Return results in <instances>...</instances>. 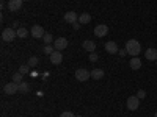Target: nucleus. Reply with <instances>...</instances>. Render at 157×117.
I'll use <instances>...</instances> for the list:
<instances>
[{
  "instance_id": "nucleus-1",
  "label": "nucleus",
  "mask_w": 157,
  "mask_h": 117,
  "mask_svg": "<svg viewBox=\"0 0 157 117\" xmlns=\"http://www.w3.org/2000/svg\"><path fill=\"white\" fill-rule=\"evenodd\" d=\"M126 50L130 56H138L141 53V45L137 39H129L127 44H126Z\"/></svg>"
},
{
  "instance_id": "nucleus-2",
  "label": "nucleus",
  "mask_w": 157,
  "mask_h": 117,
  "mask_svg": "<svg viewBox=\"0 0 157 117\" xmlns=\"http://www.w3.org/2000/svg\"><path fill=\"white\" fill-rule=\"evenodd\" d=\"M17 37V31L14 28H5L2 31V41L3 42H11Z\"/></svg>"
},
{
  "instance_id": "nucleus-3",
  "label": "nucleus",
  "mask_w": 157,
  "mask_h": 117,
  "mask_svg": "<svg viewBox=\"0 0 157 117\" xmlns=\"http://www.w3.org/2000/svg\"><path fill=\"white\" fill-rule=\"evenodd\" d=\"M3 92L8 94V95H14L16 92H19V83H14V81L6 83L3 86Z\"/></svg>"
},
{
  "instance_id": "nucleus-4",
  "label": "nucleus",
  "mask_w": 157,
  "mask_h": 117,
  "mask_svg": "<svg viewBox=\"0 0 157 117\" xmlns=\"http://www.w3.org/2000/svg\"><path fill=\"white\" fill-rule=\"evenodd\" d=\"M140 106V98L137 95H130L127 98V109L129 111H137Z\"/></svg>"
},
{
  "instance_id": "nucleus-5",
  "label": "nucleus",
  "mask_w": 157,
  "mask_h": 117,
  "mask_svg": "<svg viewBox=\"0 0 157 117\" xmlns=\"http://www.w3.org/2000/svg\"><path fill=\"white\" fill-rule=\"evenodd\" d=\"M75 78L78 81H86L91 78V72L86 70V69H77L75 70Z\"/></svg>"
},
{
  "instance_id": "nucleus-6",
  "label": "nucleus",
  "mask_w": 157,
  "mask_h": 117,
  "mask_svg": "<svg viewBox=\"0 0 157 117\" xmlns=\"http://www.w3.org/2000/svg\"><path fill=\"white\" fill-rule=\"evenodd\" d=\"M32 36L35 37V39H43V36L46 34V31H44V28L41 27V25H33V28H32Z\"/></svg>"
},
{
  "instance_id": "nucleus-7",
  "label": "nucleus",
  "mask_w": 157,
  "mask_h": 117,
  "mask_svg": "<svg viewBox=\"0 0 157 117\" xmlns=\"http://www.w3.org/2000/svg\"><path fill=\"white\" fill-rule=\"evenodd\" d=\"M54 47H55V50H58V51L64 50V48L68 47V39H66V37H58V39H55V41H54Z\"/></svg>"
},
{
  "instance_id": "nucleus-8",
  "label": "nucleus",
  "mask_w": 157,
  "mask_h": 117,
  "mask_svg": "<svg viewBox=\"0 0 157 117\" xmlns=\"http://www.w3.org/2000/svg\"><path fill=\"white\" fill-rule=\"evenodd\" d=\"M107 33H109V27H107V25H104V23L98 25V27L94 28V36H98V37H104Z\"/></svg>"
},
{
  "instance_id": "nucleus-9",
  "label": "nucleus",
  "mask_w": 157,
  "mask_h": 117,
  "mask_svg": "<svg viewBox=\"0 0 157 117\" xmlns=\"http://www.w3.org/2000/svg\"><path fill=\"white\" fill-rule=\"evenodd\" d=\"M49 58H50V62L55 64V66L57 64H61V61H63V55H61V51H58V50H55Z\"/></svg>"
},
{
  "instance_id": "nucleus-10",
  "label": "nucleus",
  "mask_w": 157,
  "mask_h": 117,
  "mask_svg": "<svg viewBox=\"0 0 157 117\" xmlns=\"http://www.w3.org/2000/svg\"><path fill=\"white\" fill-rule=\"evenodd\" d=\"M64 20H66L68 23H74L78 20V16H77V12L75 11H68V12H64Z\"/></svg>"
},
{
  "instance_id": "nucleus-11",
  "label": "nucleus",
  "mask_w": 157,
  "mask_h": 117,
  "mask_svg": "<svg viewBox=\"0 0 157 117\" xmlns=\"http://www.w3.org/2000/svg\"><path fill=\"white\" fill-rule=\"evenodd\" d=\"M118 45H116V42H113V41H109V42H105V51L107 53H110V55H115V53H118Z\"/></svg>"
},
{
  "instance_id": "nucleus-12",
  "label": "nucleus",
  "mask_w": 157,
  "mask_h": 117,
  "mask_svg": "<svg viewBox=\"0 0 157 117\" xmlns=\"http://www.w3.org/2000/svg\"><path fill=\"white\" fill-rule=\"evenodd\" d=\"M22 2L24 0H10L8 2V9L10 11H17L22 8Z\"/></svg>"
},
{
  "instance_id": "nucleus-13",
  "label": "nucleus",
  "mask_w": 157,
  "mask_h": 117,
  "mask_svg": "<svg viewBox=\"0 0 157 117\" xmlns=\"http://www.w3.org/2000/svg\"><path fill=\"white\" fill-rule=\"evenodd\" d=\"M129 66L132 70H138L141 67V59L138 56H132V59H129Z\"/></svg>"
},
{
  "instance_id": "nucleus-14",
  "label": "nucleus",
  "mask_w": 157,
  "mask_h": 117,
  "mask_svg": "<svg viewBox=\"0 0 157 117\" xmlns=\"http://www.w3.org/2000/svg\"><path fill=\"white\" fill-rule=\"evenodd\" d=\"M145 56H146L148 61H157V48H154V47L148 48L146 53H145Z\"/></svg>"
},
{
  "instance_id": "nucleus-15",
  "label": "nucleus",
  "mask_w": 157,
  "mask_h": 117,
  "mask_svg": "<svg viewBox=\"0 0 157 117\" xmlns=\"http://www.w3.org/2000/svg\"><path fill=\"white\" fill-rule=\"evenodd\" d=\"M82 47L85 48V51H90V53H93V51H96V44L93 41H83Z\"/></svg>"
},
{
  "instance_id": "nucleus-16",
  "label": "nucleus",
  "mask_w": 157,
  "mask_h": 117,
  "mask_svg": "<svg viewBox=\"0 0 157 117\" xmlns=\"http://www.w3.org/2000/svg\"><path fill=\"white\" fill-rule=\"evenodd\" d=\"M102 76H104V70L102 69H93L91 70V78H93V80H101Z\"/></svg>"
},
{
  "instance_id": "nucleus-17",
  "label": "nucleus",
  "mask_w": 157,
  "mask_h": 117,
  "mask_svg": "<svg viewBox=\"0 0 157 117\" xmlns=\"http://www.w3.org/2000/svg\"><path fill=\"white\" fill-rule=\"evenodd\" d=\"M78 22H80L82 25H86V23L91 22V16L88 14V12H83V14L78 16Z\"/></svg>"
},
{
  "instance_id": "nucleus-18",
  "label": "nucleus",
  "mask_w": 157,
  "mask_h": 117,
  "mask_svg": "<svg viewBox=\"0 0 157 117\" xmlns=\"http://www.w3.org/2000/svg\"><path fill=\"white\" fill-rule=\"evenodd\" d=\"M16 31H17V37H21V39H25V37L29 36V30L25 28V27H21V28H17Z\"/></svg>"
},
{
  "instance_id": "nucleus-19",
  "label": "nucleus",
  "mask_w": 157,
  "mask_h": 117,
  "mask_svg": "<svg viewBox=\"0 0 157 117\" xmlns=\"http://www.w3.org/2000/svg\"><path fill=\"white\" fill-rule=\"evenodd\" d=\"M30 90V84L29 83H19V92H22V94H27Z\"/></svg>"
},
{
  "instance_id": "nucleus-20",
  "label": "nucleus",
  "mask_w": 157,
  "mask_h": 117,
  "mask_svg": "<svg viewBox=\"0 0 157 117\" xmlns=\"http://www.w3.org/2000/svg\"><path fill=\"white\" fill-rule=\"evenodd\" d=\"M43 51H44L46 55H49V56H50V55L55 51V47H52L50 44H46V45H44V48H43Z\"/></svg>"
},
{
  "instance_id": "nucleus-21",
  "label": "nucleus",
  "mask_w": 157,
  "mask_h": 117,
  "mask_svg": "<svg viewBox=\"0 0 157 117\" xmlns=\"http://www.w3.org/2000/svg\"><path fill=\"white\" fill-rule=\"evenodd\" d=\"M43 41H44L46 44H50V42H54L55 39H54V36H52L50 33H46V34L43 36Z\"/></svg>"
},
{
  "instance_id": "nucleus-22",
  "label": "nucleus",
  "mask_w": 157,
  "mask_h": 117,
  "mask_svg": "<svg viewBox=\"0 0 157 117\" xmlns=\"http://www.w3.org/2000/svg\"><path fill=\"white\" fill-rule=\"evenodd\" d=\"M29 70H30V66H29V64H22V66L19 67V70H17V72H21L22 75H27V73H29Z\"/></svg>"
},
{
  "instance_id": "nucleus-23",
  "label": "nucleus",
  "mask_w": 157,
  "mask_h": 117,
  "mask_svg": "<svg viewBox=\"0 0 157 117\" xmlns=\"http://www.w3.org/2000/svg\"><path fill=\"white\" fill-rule=\"evenodd\" d=\"M38 62H39V59H38L36 56H32V58L29 59V66H30V67H36Z\"/></svg>"
},
{
  "instance_id": "nucleus-24",
  "label": "nucleus",
  "mask_w": 157,
  "mask_h": 117,
  "mask_svg": "<svg viewBox=\"0 0 157 117\" xmlns=\"http://www.w3.org/2000/svg\"><path fill=\"white\" fill-rule=\"evenodd\" d=\"M13 81H14V83H22V73L16 72L14 75H13Z\"/></svg>"
},
{
  "instance_id": "nucleus-25",
  "label": "nucleus",
  "mask_w": 157,
  "mask_h": 117,
  "mask_svg": "<svg viewBox=\"0 0 157 117\" xmlns=\"http://www.w3.org/2000/svg\"><path fill=\"white\" fill-rule=\"evenodd\" d=\"M88 59L94 62V61H98V59H99V56H98V53H96V51H93V53H90V58H88Z\"/></svg>"
},
{
  "instance_id": "nucleus-26",
  "label": "nucleus",
  "mask_w": 157,
  "mask_h": 117,
  "mask_svg": "<svg viewBox=\"0 0 157 117\" xmlns=\"http://www.w3.org/2000/svg\"><path fill=\"white\" fill-rule=\"evenodd\" d=\"M137 97H138L140 100H143V98H145V97H146V92H145V90H143V89H140V90H138V92H137Z\"/></svg>"
},
{
  "instance_id": "nucleus-27",
  "label": "nucleus",
  "mask_w": 157,
  "mask_h": 117,
  "mask_svg": "<svg viewBox=\"0 0 157 117\" xmlns=\"http://www.w3.org/2000/svg\"><path fill=\"white\" fill-rule=\"evenodd\" d=\"M60 117H75L71 111H63L61 114H60Z\"/></svg>"
},
{
  "instance_id": "nucleus-28",
  "label": "nucleus",
  "mask_w": 157,
  "mask_h": 117,
  "mask_svg": "<svg viewBox=\"0 0 157 117\" xmlns=\"http://www.w3.org/2000/svg\"><path fill=\"white\" fill-rule=\"evenodd\" d=\"M118 53H120V56H121V58H124L126 55H129L126 48H120V50H118Z\"/></svg>"
},
{
  "instance_id": "nucleus-29",
  "label": "nucleus",
  "mask_w": 157,
  "mask_h": 117,
  "mask_svg": "<svg viewBox=\"0 0 157 117\" xmlns=\"http://www.w3.org/2000/svg\"><path fill=\"white\" fill-rule=\"evenodd\" d=\"M80 25H82L80 22H74V23H72V27H74V30H78V28H80Z\"/></svg>"
},
{
  "instance_id": "nucleus-30",
  "label": "nucleus",
  "mask_w": 157,
  "mask_h": 117,
  "mask_svg": "<svg viewBox=\"0 0 157 117\" xmlns=\"http://www.w3.org/2000/svg\"><path fill=\"white\" fill-rule=\"evenodd\" d=\"M13 28H14V30H16V28H19V22H14V25H13Z\"/></svg>"
},
{
  "instance_id": "nucleus-31",
  "label": "nucleus",
  "mask_w": 157,
  "mask_h": 117,
  "mask_svg": "<svg viewBox=\"0 0 157 117\" xmlns=\"http://www.w3.org/2000/svg\"><path fill=\"white\" fill-rule=\"evenodd\" d=\"M154 117H157V111H155V114H154Z\"/></svg>"
},
{
  "instance_id": "nucleus-32",
  "label": "nucleus",
  "mask_w": 157,
  "mask_h": 117,
  "mask_svg": "<svg viewBox=\"0 0 157 117\" xmlns=\"http://www.w3.org/2000/svg\"><path fill=\"white\" fill-rule=\"evenodd\" d=\"M24 2H30V0H24Z\"/></svg>"
}]
</instances>
